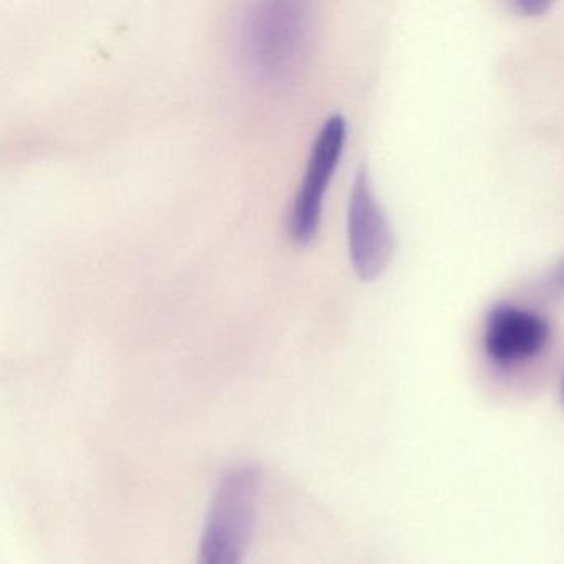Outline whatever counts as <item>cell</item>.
Returning a JSON list of instances; mask_svg holds the SVG:
<instances>
[{
    "label": "cell",
    "instance_id": "1",
    "mask_svg": "<svg viewBox=\"0 0 564 564\" xmlns=\"http://www.w3.org/2000/svg\"><path fill=\"white\" fill-rule=\"evenodd\" d=\"M312 45V12L296 0L252 6L243 19L240 51L253 78L285 85L302 72Z\"/></svg>",
    "mask_w": 564,
    "mask_h": 564
},
{
    "label": "cell",
    "instance_id": "2",
    "mask_svg": "<svg viewBox=\"0 0 564 564\" xmlns=\"http://www.w3.org/2000/svg\"><path fill=\"white\" fill-rule=\"evenodd\" d=\"M260 487V471L253 465H237L223 475L207 511L196 564H242L256 530Z\"/></svg>",
    "mask_w": 564,
    "mask_h": 564
},
{
    "label": "cell",
    "instance_id": "3",
    "mask_svg": "<svg viewBox=\"0 0 564 564\" xmlns=\"http://www.w3.org/2000/svg\"><path fill=\"white\" fill-rule=\"evenodd\" d=\"M346 134L348 124L345 117L333 115L325 121L313 143L305 176L300 184L286 223L293 242L308 243L318 232L323 197L345 150Z\"/></svg>",
    "mask_w": 564,
    "mask_h": 564
},
{
    "label": "cell",
    "instance_id": "4",
    "mask_svg": "<svg viewBox=\"0 0 564 564\" xmlns=\"http://www.w3.org/2000/svg\"><path fill=\"white\" fill-rule=\"evenodd\" d=\"M348 243L352 267L366 282L378 279L388 269L394 252L391 224L365 170L356 174L349 196Z\"/></svg>",
    "mask_w": 564,
    "mask_h": 564
},
{
    "label": "cell",
    "instance_id": "5",
    "mask_svg": "<svg viewBox=\"0 0 564 564\" xmlns=\"http://www.w3.org/2000/svg\"><path fill=\"white\" fill-rule=\"evenodd\" d=\"M543 316L514 305H498L485 322V351L501 366L528 361L543 351L550 339Z\"/></svg>",
    "mask_w": 564,
    "mask_h": 564
},
{
    "label": "cell",
    "instance_id": "6",
    "mask_svg": "<svg viewBox=\"0 0 564 564\" xmlns=\"http://www.w3.org/2000/svg\"><path fill=\"white\" fill-rule=\"evenodd\" d=\"M550 8V2H543V0H518L513 4V9L518 14L528 15V18L543 15Z\"/></svg>",
    "mask_w": 564,
    "mask_h": 564
},
{
    "label": "cell",
    "instance_id": "7",
    "mask_svg": "<svg viewBox=\"0 0 564 564\" xmlns=\"http://www.w3.org/2000/svg\"><path fill=\"white\" fill-rule=\"evenodd\" d=\"M551 286H553L556 292H563L564 290V262L557 267L556 273H554L553 282H551Z\"/></svg>",
    "mask_w": 564,
    "mask_h": 564
},
{
    "label": "cell",
    "instance_id": "8",
    "mask_svg": "<svg viewBox=\"0 0 564 564\" xmlns=\"http://www.w3.org/2000/svg\"><path fill=\"white\" fill-rule=\"evenodd\" d=\"M561 392H563V401H564V378H563V388H561Z\"/></svg>",
    "mask_w": 564,
    "mask_h": 564
}]
</instances>
